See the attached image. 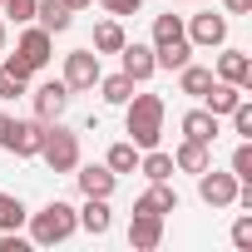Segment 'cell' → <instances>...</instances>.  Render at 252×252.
<instances>
[{
  "label": "cell",
  "mask_w": 252,
  "mask_h": 252,
  "mask_svg": "<svg viewBox=\"0 0 252 252\" xmlns=\"http://www.w3.org/2000/svg\"><path fill=\"white\" fill-rule=\"evenodd\" d=\"M40 144H45V119H10L0 149H10L15 158H40Z\"/></svg>",
  "instance_id": "obj_6"
},
{
  "label": "cell",
  "mask_w": 252,
  "mask_h": 252,
  "mask_svg": "<svg viewBox=\"0 0 252 252\" xmlns=\"http://www.w3.org/2000/svg\"><path fill=\"white\" fill-rule=\"evenodd\" d=\"M35 20H40V30L64 35V30H69V20H74V10H64L60 0H35Z\"/></svg>",
  "instance_id": "obj_20"
},
{
  "label": "cell",
  "mask_w": 252,
  "mask_h": 252,
  "mask_svg": "<svg viewBox=\"0 0 252 252\" xmlns=\"http://www.w3.org/2000/svg\"><path fill=\"white\" fill-rule=\"evenodd\" d=\"M218 79H227V84H237L242 94L252 89V60L242 55V50H222L218 55Z\"/></svg>",
  "instance_id": "obj_13"
},
{
  "label": "cell",
  "mask_w": 252,
  "mask_h": 252,
  "mask_svg": "<svg viewBox=\"0 0 252 252\" xmlns=\"http://www.w3.org/2000/svg\"><path fill=\"white\" fill-rule=\"evenodd\" d=\"M5 129H10V114H0V144H5Z\"/></svg>",
  "instance_id": "obj_36"
},
{
  "label": "cell",
  "mask_w": 252,
  "mask_h": 252,
  "mask_svg": "<svg viewBox=\"0 0 252 252\" xmlns=\"http://www.w3.org/2000/svg\"><path fill=\"white\" fill-rule=\"evenodd\" d=\"M134 213H154V218H168V213H178V193H173V183H154L149 193H139Z\"/></svg>",
  "instance_id": "obj_14"
},
{
  "label": "cell",
  "mask_w": 252,
  "mask_h": 252,
  "mask_svg": "<svg viewBox=\"0 0 252 252\" xmlns=\"http://www.w3.org/2000/svg\"><path fill=\"white\" fill-rule=\"evenodd\" d=\"M99 94H104V104H119V109H124L129 94H134V79L124 74V69H119V74H99Z\"/></svg>",
  "instance_id": "obj_24"
},
{
  "label": "cell",
  "mask_w": 252,
  "mask_h": 252,
  "mask_svg": "<svg viewBox=\"0 0 252 252\" xmlns=\"http://www.w3.org/2000/svg\"><path fill=\"white\" fill-rule=\"evenodd\" d=\"M104 163H109V173H134V168H139V149L124 139V144H114V149H109V158H104Z\"/></svg>",
  "instance_id": "obj_26"
},
{
  "label": "cell",
  "mask_w": 252,
  "mask_h": 252,
  "mask_svg": "<svg viewBox=\"0 0 252 252\" xmlns=\"http://www.w3.org/2000/svg\"><path fill=\"white\" fill-rule=\"evenodd\" d=\"M119 55H124V74H129L134 84H144V79H154V74H158L154 45H139V40L129 45V40H124V50H119Z\"/></svg>",
  "instance_id": "obj_11"
},
{
  "label": "cell",
  "mask_w": 252,
  "mask_h": 252,
  "mask_svg": "<svg viewBox=\"0 0 252 252\" xmlns=\"http://www.w3.org/2000/svg\"><path fill=\"white\" fill-rule=\"evenodd\" d=\"M99 55L94 50H69L64 55V84H69V94H84V89H94L99 84Z\"/></svg>",
  "instance_id": "obj_7"
},
{
  "label": "cell",
  "mask_w": 252,
  "mask_h": 252,
  "mask_svg": "<svg viewBox=\"0 0 252 252\" xmlns=\"http://www.w3.org/2000/svg\"><path fill=\"white\" fill-rule=\"evenodd\" d=\"M119 50H124V25H119V15H109L94 25V55H119Z\"/></svg>",
  "instance_id": "obj_23"
},
{
  "label": "cell",
  "mask_w": 252,
  "mask_h": 252,
  "mask_svg": "<svg viewBox=\"0 0 252 252\" xmlns=\"http://www.w3.org/2000/svg\"><path fill=\"white\" fill-rule=\"evenodd\" d=\"M25 222H30V242H40V247H55V242L74 237V227H79V213H74L64 198H50V203H45L40 213H30Z\"/></svg>",
  "instance_id": "obj_2"
},
{
  "label": "cell",
  "mask_w": 252,
  "mask_h": 252,
  "mask_svg": "<svg viewBox=\"0 0 252 252\" xmlns=\"http://www.w3.org/2000/svg\"><path fill=\"white\" fill-rule=\"evenodd\" d=\"M40 158L50 163V173H74V168H79V134H69L60 119H55V124H45Z\"/></svg>",
  "instance_id": "obj_4"
},
{
  "label": "cell",
  "mask_w": 252,
  "mask_h": 252,
  "mask_svg": "<svg viewBox=\"0 0 252 252\" xmlns=\"http://www.w3.org/2000/svg\"><path fill=\"white\" fill-rule=\"evenodd\" d=\"M74 213H79V227H84L89 237H104L109 222H114V218H109V198H84V208H74Z\"/></svg>",
  "instance_id": "obj_18"
},
{
  "label": "cell",
  "mask_w": 252,
  "mask_h": 252,
  "mask_svg": "<svg viewBox=\"0 0 252 252\" xmlns=\"http://www.w3.org/2000/svg\"><path fill=\"white\" fill-rule=\"evenodd\" d=\"M222 5H227V15H247V10H252V0H222Z\"/></svg>",
  "instance_id": "obj_34"
},
{
  "label": "cell",
  "mask_w": 252,
  "mask_h": 252,
  "mask_svg": "<svg viewBox=\"0 0 252 252\" xmlns=\"http://www.w3.org/2000/svg\"><path fill=\"white\" fill-rule=\"evenodd\" d=\"M208 163H213L208 144H193V139H183V144L173 149V168H178V173H203Z\"/></svg>",
  "instance_id": "obj_19"
},
{
  "label": "cell",
  "mask_w": 252,
  "mask_h": 252,
  "mask_svg": "<svg viewBox=\"0 0 252 252\" xmlns=\"http://www.w3.org/2000/svg\"><path fill=\"white\" fill-rule=\"evenodd\" d=\"M183 35H188V45L222 50V45H227V15H213V10H203V15H193V20L183 25Z\"/></svg>",
  "instance_id": "obj_9"
},
{
  "label": "cell",
  "mask_w": 252,
  "mask_h": 252,
  "mask_svg": "<svg viewBox=\"0 0 252 252\" xmlns=\"http://www.w3.org/2000/svg\"><path fill=\"white\" fill-rule=\"evenodd\" d=\"M30 99H35V119L55 124V119H64V109H69V84H64V79H50V84H40Z\"/></svg>",
  "instance_id": "obj_10"
},
{
  "label": "cell",
  "mask_w": 252,
  "mask_h": 252,
  "mask_svg": "<svg viewBox=\"0 0 252 252\" xmlns=\"http://www.w3.org/2000/svg\"><path fill=\"white\" fill-rule=\"evenodd\" d=\"M20 94H30V74L0 64V99H20Z\"/></svg>",
  "instance_id": "obj_27"
},
{
  "label": "cell",
  "mask_w": 252,
  "mask_h": 252,
  "mask_svg": "<svg viewBox=\"0 0 252 252\" xmlns=\"http://www.w3.org/2000/svg\"><path fill=\"white\" fill-rule=\"evenodd\" d=\"M5 40H10V35H5V20H0V50H5Z\"/></svg>",
  "instance_id": "obj_37"
},
{
  "label": "cell",
  "mask_w": 252,
  "mask_h": 252,
  "mask_svg": "<svg viewBox=\"0 0 252 252\" xmlns=\"http://www.w3.org/2000/svg\"><path fill=\"white\" fill-rule=\"evenodd\" d=\"M232 178L237 183H252V139H242L232 149Z\"/></svg>",
  "instance_id": "obj_28"
},
{
  "label": "cell",
  "mask_w": 252,
  "mask_h": 252,
  "mask_svg": "<svg viewBox=\"0 0 252 252\" xmlns=\"http://www.w3.org/2000/svg\"><path fill=\"white\" fill-rule=\"evenodd\" d=\"M193 55L188 35H183V20L178 15H154V60L158 69H183Z\"/></svg>",
  "instance_id": "obj_3"
},
{
  "label": "cell",
  "mask_w": 252,
  "mask_h": 252,
  "mask_svg": "<svg viewBox=\"0 0 252 252\" xmlns=\"http://www.w3.org/2000/svg\"><path fill=\"white\" fill-rule=\"evenodd\" d=\"M0 10H5L15 25H30L35 20V0H0Z\"/></svg>",
  "instance_id": "obj_30"
},
{
  "label": "cell",
  "mask_w": 252,
  "mask_h": 252,
  "mask_svg": "<svg viewBox=\"0 0 252 252\" xmlns=\"http://www.w3.org/2000/svg\"><path fill=\"white\" fill-rule=\"evenodd\" d=\"M237 188H242V183H237L232 173H218L213 163L198 173V198H203L208 208H232V203H237Z\"/></svg>",
  "instance_id": "obj_8"
},
{
  "label": "cell",
  "mask_w": 252,
  "mask_h": 252,
  "mask_svg": "<svg viewBox=\"0 0 252 252\" xmlns=\"http://www.w3.org/2000/svg\"><path fill=\"white\" fill-rule=\"evenodd\" d=\"M158 242H163V218H154V213H134V222H129V247L149 252V247H158Z\"/></svg>",
  "instance_id": "obj_15"
},
{
  "label": "cell",
  "mask_w": 252,
  "mask_h": 252,
  "mask_svg": "<svg viewBox=\"0 0 252 252\" xmlns=\"http://www.w3.org/2000/svg\"><path fill=\"white\" fill-rule=\"evenodd\" d=\"M232 247H237V252H252V213H242V218L232 222Z\"/></svg>",
  "instance_id": "obj_31"
},
{
  "label": "cell",
  "mask_w": 252,
  "mask_h": 252,
  "mask_svg": "<svg viewBox=\"0 0 252 252\" xmlns=\"http://www.w3.org/2000/svg\"><path fill=\"white\" fill-rule=\"evenodd\" d=\"M139 173L149 178V183H173V154H163V149H144L139 154Z\"/></svg>",
  "instance_id": "obj_17"
},
{
  "label": "cell",
  "mask_w": 252,
  "mask_h": 252,
  "mask_svg": "<svg viewBox=\"0 0 252 252\" xmlns=\"http://www.w3.org/2000/svg\"><path fill=\"white\" fill-rule=\"evenodd\" d=\"M74 178H79L84 198H114V188H119V173H109V163H84Z\"/></svg>",
  "instance_id": "obj_12"
},
{
  "label": "cell",
  "mask_w": 252,
  "mask_h": 252,
  "mask_svg": "<svg viewBox=\"0 0 252 252\" xmlns=\"http://www.w3.org/2000/svg\"><path fill=\"white\" fill-rule=\"evenodd\" d=\"M237 99H242V89H237V84H227V79H213V89L203 94V109L222 119V114H232V104H237Z\"/></svg>",
  "instance_id": "obj_22"
},
{
  "label": "cell",
  "mask_w": 252,
  "mask_h": 252,
  "mask_svg": "<svg viewBox=\"0 0 252 252\" xmlns=\"http://www.w3.org/2000/svg\"><path fill=\"white\" fill-rule=\"evenodd\" d=\"M99 5H104L109 15H134V10L144 5V0H99Z\"/></svg>",
  "instance_id": "obj_33"
},
{
  "label": "cell",
  "mask_w": 252,
  "mask_h": 252,
  "mask_svg": "<svg viewBox=\"0 0 252 252\" xmlns=\"http://www.w3.org/2000/svg\"><path fill=\"white\" fill-rule=\"evenodd\" d=\"M213 79H218V74H213V69H203V64H193V60L178 69V89H183L188 99H203V94L213 89Z\"/></svg>",
  "instance_id": "obj_21"
},
{
  "label": "cell",
  "mask_w": 252,
  "mask_h": 252,
  "mask_svg": "<svg viewBox=\"0 0 252 252\" xmlns=\"http://www.w3.org/2000/svg\"><path fill=\"white\" fill-rule=\"evenodd\" d=\"M25 218H30V213H25V203H20L15 193H0V232H15Z\"/></svg>",
  "instance_id": "obj_25"
},
{
  "label": "cell",
  "mask_w": 252,
  "mask_h": 252,
  "mask_svg": "<svg viewBox=\"0 0 252 252\" xmlns=\"http://www.w3.org/2000/svg\"><path fill=\"white\" fill-rule=\"evenodd\" d=\"M60 5H64V10H74V15H79V10H89V5H94V0H60Z\"/></svg>",
  "instance_id": "obj_35"
},
{
  "label": "cell",
  "mask_w": 252,
  "mask_h": 252,
  "mask_svg": "<svg viewBox=\"0 0 252 252\" xmlns=\"http://www.w3.org/2000/svg\"><path fill=\"white\" fill-rule=\"evenodd\" d=\"M0 252H30V237H20V227L15 232H0Z\"/></svg>",
  "instance_id": "obj_32"
},
{
  "label": "cell",
  "mask_w": 252,
  "mask_h": 252,
  "mask_svg": "<svg viewBox=\"0 0 252 252\" xmlns=\"http://www.w3.org/2000/svg\"><path fill=\"white\" fill-rule=\"evenodd\" d=\"M50 50H55V35L50 30H40V25H30L20 40H15V55L5 60L10 69H20V74H40L45 64H50Z\"/></svg>",
  "instance_id": "obj_5"
},
{
  "label": "cell",
  "mask_w": 252,
  "mask_h": 252,
  "mask_svg": "<svg viewBox=\"0 0 252 252\" xmlns=\"http://www.w3.org/2000/svg\"><path fill=\"white\" fill-rule=\"evenodd\" d=\"M227 119H232V134H242V139H252V104H247V99H237Z\"/></svg>",
  "instance_id": "obj_29"
},
{
  "label": "cell",
  "mask_w": 252,
  "mask_h": 252,
  "mask_svg": "<svg viewBox=\"0 0 252 252\" xmlns=\"http://www.w3.org/2000/svg\"><path fill=\"white\" fill-rule=\"evenodd\" d=\"M183 139L213 149V139H218V114H208V109H188V114H183Z\"/></svg>",
  "instance_id": "obj_16"
},
{
  "label": "cell",
  "mask_w": 252,
  "mask_h": 252,
  "mask_svg": "<svg viewBox=\"0 0 252 252\" xmlns=\"http://www.w3.org/2000/svg\"><path fill=\"white\" fill-rule=\"evenodd\" d=\"M124 124H129V144L139 154L144 149H158V139H163V99L158 94H129Z\"/></svg>",
  "instance_id": "obj_1"
}]
</instances>
